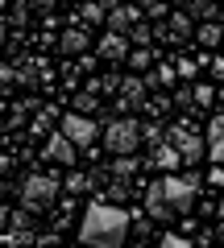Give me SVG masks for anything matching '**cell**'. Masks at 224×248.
Instances as JSON below:
<instances>
[{
	"label": "cell",
	"instance_id": "6da1fadb",
	"mask_svg": "<svg viewBox=\"0 0 224 248\" xmlns=\"http://www.w3.org/2000/svg\"><path fill=\"white\" fill-rule=\"evenodd\" d=\"M79 240L96 248H121L129 240V215L121 211V203H108V199H96L87 203L79 223Z\"/></svg>",
	"mask_w": 224,
	"mask_h": 248
},
{
	"label": "cell",
	"instance_id": "7a4b0ae2",
	"mask_svg": "<svg viewBox=\"0 0 224 248\" xmlns=\"http://www.w3.org/2000/svg\"><path fill=\"white\" fill-rule=\"evenodd\" d=\"M58 178H50V174H29L25 182H21V207L25 211H34V215H42V211H50L54 203H58Z\"/></svg>",
	"mask_w": 224,
	"mask_h": 248
},
{
	"label": "cell",
	"instance_id": "3957f363",
	"mask_svg": "<svg viewBox=\"0 0 224 248\" xmlns=\"http://www.w3.org/2000/svg\"><path fill=\"white\" fill-rule=\"evenodd\" d=\"M141 145V124L129 120V116H117V120L104 124V149L108 153H137Z\"/></svg>",
	"mask_w": 224,
	"mask_h": 248
},
{
	"label": "cell",
	"instance_id": "277c9868",
	"mask_svg": "<svg viewBox=\"0 0 224 248\" xmlns=\"http://www.w3.org/2000/svg\"><path fill=\"white\" fill-rule=\"evenodd\" d=\"M162 190H166V199H171V207L179 215H187L191 207H195V195H199V178L195 174H187V178H179V174H166L162 178Z\"/></svg>",
	"mask_w": 224,
	"mask_h": 248
},
{
	"label": "cell",
	"instance_id": "5b68a950",
	"mask_svg": "<svg viewBox=\"0 0 224 248\" xmlns=\"http://www.w3.org/2000/svg\"><path fill=\"white\" fill-rule=\"evenodd\" d=\"M171 145L183 153V161H187V166L204 161V137H195L187 124H171Z\"/></svg>",
	"mask_w": 224,
	"mask_h": 248
},
{
	"label": "cell",
	"instance_id": "8992f818",
	"mask_svg": "<svg viewBox=\"0 0 224 248\" xmlns=\"http://www.w3.org/2000/svg\"><path fill=\"white\" fill-rule=\"evenodd\" d=\"M63 133H67V137H71V141L83 149V145H91V141L100 137V124L91 120L87 112H71V116H63Z\"/></svg>",
	"mask_w": 224,
	"mask_h": 248
},
{
	"label": "cell",
	"instance_id": "52a82bcc",
	"mask_svg": "<svg viewBox=\"0 0 224 248\" xmlns=\"http://www.w3.org/2000/svg\"><path fill=\"white\" fill-rule=\"evenodd\" d=\"M195 33L191 29V13H171V17H162V25L154 29V37H162V42H187V37Z\"/></svg>",
	"mask_w": 224,
	"mask_h": 248
},
{
	"label": "cell",
	"instance_id": "ba28073f",
	"mask_svg": "<svg viewBox=\"0 0 224 248\" xmlns=\"http://www.w3.org/2000/svg\"><path fill=\"white\" fill-rule=\"evenodd\" d=\"M145 215L150 219H158V223H171L174 215V207H171V199H166V190H162V182H154V186H145Z\"/></svg>",
	"mask_w": 224,
	"mask_h": 248
},
{
	"label": "cell",
	"instance_id": "9c48e42d",
	"mask_svg": "<svg viewBox=\"0 0 224 248\" xmlns=\"http://www.w3.org/2000/svg\"><path fill=\"white\" fill-rule=\"evenodd\" d=\"M75 149H79V145H75L71 137H67L63 128H58V133H54L50 141H46L42 157H46V161H58V166H71V161H75Z\"/></svg>",
	"mask_w": 224,
	"mask_h": 248
},
{
	"label": "cell",
	"instance_id": "30bf717a",
	"mask_svg": "<svg viewBox=\"0 0 224 248\" xmlns=\"http://www.w3.org/2000/svg\"><path fill=\"white\" fill-rule=\"evenodd\" d=\"M96 54H100L104 62H125V58H129V33H117V29H108V33L100 37Z\"/></svg>",
	"mask_w": 224,
	"mask_h": 248
},
{
	"label": "cell",
	"instance_id": "8fae6325",
	"mask_svg": "<svg viewBox=\"0 0 224 248\" xmlns=\"http://www.w3.org/2000/svg\"><path fill=\"white\" fill-rule=\"evenodd\" d=\"M179 161H183V153L171 145V137H162V141L154 145V153H150V166H158L162 174H174V166H179Z\"/></svg>",
	"mask_w": 224,
	"mask_h": 248
},
{
	"label": "cell",
	"instance_id": "7c38bea8",
	"mask_svg": "<svg viewBox=\"0 0 224 248\" xmlns=\"http://www.w3.org/2000/svg\"><path fill=\"white\" fill-rule=\"evenodd\" d=\"M137 21H141V9H137V4H117V9L108 13L104 25H108V29H117V33H129Z\"/></svg>",
	"mask_w": 224,
	"mask_h": 248
},
{
	"label": "cell",
	"instance_id": "4fadbf2b",
	"mask_svg": "<svg viewBox=\"0 0 224 248\" xmlns=\"http://www.w3.org/2000/svg\"><path fill=\"white\" fill-rule=\"evenodd\" d=\"M9 240H37V232H34V211H13L9 215V232H4Z\"/></svg>",
	"mask_w": 224,
	"mask_h": 248
},
{
	"label": "cell",
	"instance_id": "5bb4252c",
	"mask_svg": "<svg viewBox=\"0 0 224 248\" xmlns=\"http://www.w3.org/2000/svg\"><path fill=\"white\" fill-rule=\"evenodd\" d=\"M58 50H63L67 58H79V54L87 50V29H83V25L63 29V37H58Z\"/></svg>",
	"mask_w": 224,
	"mask_h": 248
},
{
	"label": "cell",
	"instance_id": "9a60e30c",
	"mask_svg": "<svg viewBox=\"0 0 224 248\" xmlns=\"http://www.w3.org/2000/svg\"><path fill=\"white\" fill-rule=\"evenodd\" d=\"M145 87H150V83L137 79V75H133V79H121V99H129V104H141V99H145Z\"/></svg>",
	"mask_w": 224,
	"mask_h": 248
},
{
	"label": "cell",
	"instance_id": "2e32d148",
	"mask_svg": "<svg viewBox=\"0 0 224 248\" xmlns=\"http://www.w3.org/2000/svg\"><path fill=\"white\" fill-rule=\"evenodd\" d=\"M195 37H199V46H220L224 42V25L220 21H207V25L195 29Z\"/></svg>",
	"mask_w": 224,
	"mask_h": 248
},
{
	"label": "cell",
	"instance_id": "e0dca14e",
	"mask_svg": "<svg viewBox=\"0 0 224 248\" xmlns=\"http://www.w3.org/2000/svg\"><path fill=\"white\" fill-rule=\"evenodd\" d=\"M104 195H108V203H121V199H129V195H133V186H129V178H112Z\"/></svg>",
	"mask_w": 224,
	"mask_h": 248
},
{
	"label": "cell",
	"instance_id": "ac0fdd59",
	"mask_svg": "<svg viewBox=\"0 0 224 248\" xmlns=\"http://www.w3.org/2000/svg\"><path fill=\"white\" fill-rule=\"evenodd\" d=\"M137 170H141V161H137V157H129V153H117V166H112V174H117V178H133Z\"/></svg>",
	"mask_w": 224,
	"mask_h": 248
},
{
	"label": "cell",
	"instance_id": "d6986e66",
	"mask_svg": "<svg viewBox=\"0 0 224 248\" xmlns=\"http://www.w3.org/2000/svg\"><path fill=\"white\" fill-rule=\"evenodd\" d=\"M183 9H187L191 17H204V21H212V13H216V0H183Z\"/></svg>",
	"mask_w": 224,
	"mask_h": 248
},
{
	"label": "cell",
	"instance_id": "ffe728a7",
	"mask_svg": "<svg viewBox=\"0 0 224 248\" xmlns=\"http://www.w3.org/2000/svg\"><path fill=\"white\" fill-rule=\"evenodd\" d=\"M79 21H87V25L108 21V17H104V4H100V0H87V4H83V13H79Z\"/></svg>",
	"mask_w": 224,
	"mask_h": 248
},
{
	"label": "cell",
	"instance_id": "44dd1931",
	"mask_svg": "<svg viewBox=\"0 0 224 248\" xmlns=\"http://www.w3.org/2000/svg\"><path fill=\"white\" fill-rule=\"evenodd\" d=\"M129 42H133V46H150V42H154V25H145V21H137V25L129 29Z\"/></svg>",
	"mask_w": 224,
	"mask_h": 248
},
{
	"label": "cell",
	"instance_id": "7402d4cb",
	"mask_svg": "<svg viewBox=\"0 0 224 248\" xmlns=\"http://www.w3.org/2000/svg\"><path fill=\"white\" fill-rule=\"evenodd\" d=\"M129 66H133V71H145V66H150V62H154V54L150 50H145V46H137V50H129Z\"/></svg>",
	"mask_w": 224,
	"mask_h": 248
},
{
	"label": "cell",
	"instance_id": "603a6c76",
	"mask_svg": "<svg viewBox=\"0 0 224 248\" xmlns=\"http://www.w3.org/2000/svg\"><path fill=\"white\" fill-rule=\"evenodd\" d=\"M63 190H71V199H75V195H83V190H91V178L87 174H71L63 182Z\"/></svg>",
	"mask_w": 224,
	"mask_h": 248
},
{
	"label": "cell",
	"instance_id": "cb8c5ba5",
	"mask_svg": "<svg viewBox=\"0 0 224 248\" xmlns=\"http://www.w3.org/2000/svg\"><path fill=\"white\" fill-rule=\"evenodd\" d=\"M212 99H216V87H207V83L204 87H191V104L195 108H212Z\"/></svg>",
	"mask_w": 224,
	"mask_h": 248
},
{
	"label": "cell",
	"instance_id": "d4e9b609",
	"mask_svg": "<svg viewBox=\"0 0 224 248\" xmlns=\"http://www.w3.org/2000/svg\"><path fill=\"white\" fill-rule=\"evenodd\" d=\"M54 120H58V112H54V108H42V112H37V120H34V133H46Z\"/></svg>",
	"mask_w": 224,
	"mask_h": 248
},
{
	"label": "cell",
	"instance_id": "484cf974",
	"mask_svg": "<svg viewBox=\"0 0 224 248\" xmlns=\"http://www.w3.org/2000/svg\"><path fill=\"white\" fill-rule=\"evenodd\" d=\"M174 71H179V79H195L199 62H195V58H179V62H174Z\"/></svg>",
	"mask_w": 224,
	"mask_h": 248
},
{
	"label": "cell",
	"instance_id": "4316f807",
	"mask_svg": "<svg viewBox=\"0 0 224 248\" xmlns=\"http://www.w3.org/2000/svg\"><path fill=\"white\" fill-rule=\"evenodd\" d=\"M141 141L145 145H158L162 141V128H158V124H141Z\"/></svg>",
	"mask_w": 224,
	"mask_h": 248
},
{
	"label": "cell",
	"instance_id": "83f0119b",
	"mask_svg": "<svg viewBox=\"0 0 224 248\" xmlns=\"http://www.w3.org/2000/svg\"><path fill=\"white\" fill-rule=\"evenodd\" d=\"M150 17H166V0H141Z\"/></svg>",
	"mask_w": 224,
	"mask_h": 248
},
{
	"label": "cell",
	"instance_id": "f1b7e54d",
	"mask_svg": "<svg viewBox=\"0 0 224 248\" xmlns=\"http://www.w3.org/2000/svg\"><path fill=\"white\" fill-rule=\"evenodd\" d=\"M100 91H104V95H117V91H121V79H117V75H108V79H100Z\"/></svg>",
	"mask_w": 224,
	"mask_h": 248
},
{
	"label": "cell",
	"instance_id": "f546056e",
	"mask_svg": "<svg viewBox=\"0 0 224 248\" xmlns=\"http://www.w3.org/2000/svg\"><path fill=\"white\" fill-rule=\"evenodd\" d=\"M207 137H212V141H220V137H224V112L216 116L212 124H207Z\"/></svg>",
	"mask_w": 224,
	"mask_h": 248
},
{
	"label": "cell",
	"instance_id": "4dcf8cb0",
	"mask_svg": "<svg viewBox=\"0 0 224 248\" xmlns=\"http://www.w3.org/2000/svg\"><path fill=\"white\" fill-rule=\"evenodd\" d=\"M207 157H212V161H220V166H224V137H220V141H212V145H207Z\"/></svg>",
	"mask_w": 224,
	"mask_h": 248
},
{
	"label": "cell",
	"instance_id": "1f68e13d",
	"mask_svg": "<svg viewBox=\"0 0 224 248\" xmlns=\"http://www.w3.org/2000/svg\"><path fill=\"white\" fill-rule=\"evenodd\" d=\"M25 13H29V4H13V25H25Z\"/></svg>",
	"mask_w": 224,
	"mask_h": 248
},
{
	"label": "cell",
	"instance_id": "d6a6232c",
	"mask_svg": "<svg viewBox=\"0 0 224 248\" xmlns=\"http://www.w3.org/2000/svg\"><path fill=\"white\" fill-rule=\"evenodd\" d=\"M17 83H25V87H29V83H34V62H25V66H21V71H17Z\"/></svg>",
	"mask_w": 224,
	"mask_h": 248
},
{
	"label": "cell",
	"instance_id": "836d02e7",
	"mask_svg": "<svg viewBox=\"0 0 224 248\" xmlns=\"http://www.w3.org/2000/svg\"><path fill=\"white\" fill-rule=\"evenodd\" d=\"M162 244H166V248H183V244H187V236H174V232H166V236H162Z\"/></svg>",
	"mask_w": 224,
	"mask_h": 248
},
{
	"label": "cell",
	"instance_id": "e575fe53",
	"mask_svg": "<svg viewBox=\"0 0 224 248\" xmlns=\"http://www.w3.org/2000/svg\"><path fill=\"white\" fill-rule=\"evenodd\" d=\"M207 182H216V186H224V166H220V161H216V166H212V174H207Z\"/></svg>",
	"mask_w": 224,
	"mask_h": 248
},
{
	"label": "cell",
	"instance_id": "d590c367",
	"mask_svg": "<svg viewBox=\"0 0 224 248\" xmlns=\"http://www.w3.org/2000/svg\"><path fill=\"white\" fill-rule=\"evenodd\" d=\"M174 104H183V108H195V104H191V87H187V91H174Z\"/></svg>",
	"mask_w": 224,
	"mask_h": 248
},
{
	"label": "cell",
	"instance_id": "8d00e7d4",
	"mask_svg": "<svg viewBox=\"0 0 224 248\" xmlns=\"http://www.w3.org/2000/svg\"><path fill=\"white\" fill-rule=\"evenodd\" d=\"M9 215H13V211H9V207H4V203H0V236L9 232Z\"/></svg>",
	"mask_w": 224,
	"mask_h": 248
},
{
	"label": "cell",
	"instance_id": "74e56055",
	"mask_svg": "<svg viewBox=\"0 0 224 248\" xmlns=\"http://www.w3.org/2000/svg\"><path fill=\"white\" fill-rule=\"evenodd\" d=\"M29 9H37V13H50V9H54V0H29Z\"/></svg>",
	"mask_w": 224,
	"mask_h": 248
},
{
	"label": "cell",
	"instance_id": "f35d334b",
	"mask_svg": "<svg viewBox=\"0 0 224 248\" xmlns=\"http://www.w3.org/2000/svg\"><path fill=\"white\" fill-rule=\"evenodd\" d=\"M207 66H212V75H216V79H224V58H212Z\"/></svg>",
	"mask_w": 224,
	"mask_h": 248
},
{
	"label": "cell",
	"instance_id": "ab89813d",
	"mask_svg": "<svg viewBox=\"0 0 224 248\" xmlns=\"http://www.w3.org/2000/svg\"><path fill=\"white\" fill-rule=\"evenodd\" d=\"M9 83H13V71L4 66V62H0V87H9Z\"/></svg>",
	"mask_w": 224,
	"mask_h": 248
},
{
	"label": "cell",
	"instance_id": "60d3db41",
	"mask_svg": "<svg viewBox=\"0 0 224 248\" xmlns=\"http://www.w3.org/2000/svg\"><path fill=\"white\" fill-rule=\"evenodd\" d=\"M4 37H9V25H0V46H4Z\"/></svg>",
	"mask_w": 224,
	"mask_h": 248
},
{
	"label": "cell",
	"instance_id": "b9f144b4",
	"mask_svg": "<svg viewBox=\"0 0 224 248\" xmlns=\"http://www.w3.org/2000/svg\"><path fill=\"white\" fill-rule=\"evenodd\" d=\"M216 99H220V104H224V87H216Z\"/></svg>",
	"mask_w": 224,
	"mask_h": 248
},
{
	"label": "cell",
	"instance_id": "7bdbcfd3",
	"mask_svg": "<svg viewBox=\"0 0 224 248\" xmlns=\"http://www.w3.org/2000/svg\"><path fill=\"white\" fill-rule=\"evenodd\" d=\"M220 219H224V199H220Z\"/></svg>",
	"mask_w": 224,
	"mask_h": 248
},
{
	"label": "cell",
	"instance_id": "ee69618b",
	"mask_svg": "<svg viewBox=\"0 0 224 248\" xmlns=\"http://www.w3.org/2000/svg\"><path fill=\"white\" fill-rule=\"evenodd\" d=\"M0 190H4V182H0Z\"/></svg>",
	"mask_w": 224,
	"mask_h": 248
}]
</instances>
